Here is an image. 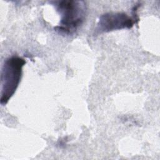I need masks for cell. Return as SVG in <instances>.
<instances>
[{"label": "cell", "instance_id": "obj_1", "mask_svg": "<svg viewBox=\"0 0 160 160\" xmlns=\"http://www.w3.org/2000/svg\"><path fill=\"white\" fill-rule=\"evenodd\" d=\"M55 6L61 15V21L54 29L66 34L75 32L85 19V2L81 1H62L56 2Z\"/></svg>", "mask_w": 160, "mask_h": 160}, {"label": "cell", "instance_id": "obj_2", "mask_svg": "<svg viewBox=\"0 0 160 160\" xmlns=\"http://www.w3.org/2000/svg\"><path fill=\"white\" fill-rule=\"evenodd\" d=\"M26 61L24 59L12 56L7 58L1 71V104L6 105L15 93L22 76V67Z\"/></svg>", "mask_w": 160, "mask_h": 160}, {"label": "cell", "instance_id": "obj_3", "mask_svg": "<svg viewBox=\"0 0 160 160\" xmlns=\"http://www.w3.org/2000/svg\"><path fill=\"white\" fill-rule=\"evenodd\" d=\"M139 19L138 15L133 14L130 18L123 12H108L99 18L94 32L96 34L108 32L122 29H130L134 24L138 23Z\"/></svg>", "mask_w": 160, "mask_h": 160}]
</instances>
